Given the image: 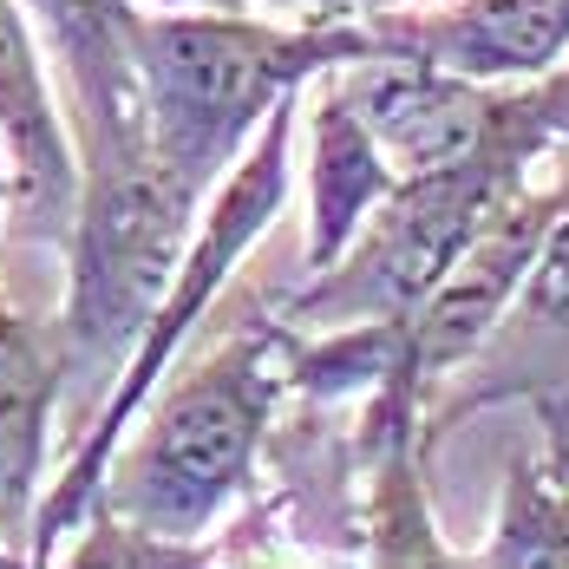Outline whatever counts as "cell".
<instances>
[{"label":"cell","mask_w":569,"mask_h":569,"mask_svg":"<svg viewBox=\"0 0 569 569\" xmlns=\"http://www.w3.org/2000/svg\"><path fill=\"white\" fill-rule=\"evenodd\" d=\"M563 190H569V177L523 183L511 203L485 223V236L458 256V269L426 295V308L412 321H399V360L367 399H387L399 412H419V393L432 380H446L452 367H465L478 347L498 335V321L537 282V262H543V242L557 229Z\"/></svg>","instance_id":"8992f818"},{"label":"cell","mask_w":569,"mask_h":569,"mask_svg":"<svg viewBox=\"0 0 569 569\" xmlns=\"http://www.w3.org/2000/svg\"><path fill=\"white\" fill-rule=\"evenodd\" d=\"M485 563H569V478H550L543 465H511Z\"/></svg>","instance_id":"4fadbf2b"},{"label":"cell","mask_w":569,"mask_h":569,"mask_svg":"<svg viewBox=\"0 0 569 569\" xmlns=\"http://www.w3.org/2000/svg\"><path fill=\"white\" fill-rule=\"evenodd\" d=\"M0 138L13 158V217L33 242L72 236L79 217V138L47 79V47L27 0H0Z\"/></svg>","instance_id":"30bf717a"},{"label":"cell","mask_w":569,"mask_h":569,"mask_svg":"<svg viewBox=\"0 0 569 569\" xmlns=\"http://www.w3.org/2000/svg\"><path fill=\"white\" fill-rule=\"evenodd\" d=\"M308 7H335V0H308ZM353 13H360V7H353Z\"/></svg>","instance_id":"ac0fdd59"},{"label":"cell","mask_w":569,"mask_h":569,"mask_svg":"<svg viewBox=\"0 0 569 569\" xmlns=\"http://www.w3.org/2000/svg\"><path fill=\"white\" fill-rule=\"evenodd\" d=\"M301 112H308V86L288 92L282 106L262 118V131L249 138V151H242V158L229 164V177L210 190V203H203V217H197V236H190V249H183V262H177L171 295L158 301V315H151L144 341L131 353V367L118 373V387L106 393V406L86 419V432L72 439L66 471L47 485L40 511H33L27 563H53L59 543L99 511V491H106V478H112V458H118V446H124V432L138 426V412L151 406L158 387H164V373H171L177 353L190 347V335L210 321V308H217V295L229 288V276L242 269V256L276 229V217H282V203H288V183H295V124H301Z\"/></svg>","instance_id":"3957f363"},{"label":"cell","mask_w":569,"mask_h":569,"mask_svg":"<svg viewBox=\"0 0 569 569\" xmlns=\"http://www.w3.org/2000/svg\"><path fill=\"white\" fill-rule=\"evenodd\" d=\"M335 79L353 99V112L373 124V138L387 144L399 177L458 164L537 112V79L485 86V79H465L426 53H406V47H373L367 59L335 66Z\"/></svg>","instance_id":"52a82bcc"},{"label":"cell","mask_w":569,"mask_h":569,"mask_svg":"<svg viewBox=\"0 0 569 569\" xmlns=\"http://www.w3.org/2000/svg\"><path fill=\"white\" fill-rule=\"evenodd\" d=\"M380 47L367 13L315 7L262 20L249 7H144L138 72L151 144L203 203L288 92Z\"/></svg>","instance_id":"7a4b0ae2"},{"label":"cell","mask_w":569,"mask_h":569,"mask_svg":"<svg viewBox=\"0 0 569 569\" xmlns=\"http://www.w3.org/2000/svg\"><path fill=\"white\" fill-rule=\"evenodd\" d=\"M7 210H13V158H7V138H0V242H7Z\"/></svg>","instance_id":"2e32d148"},{"label":"cell","mask_w":569,"mask_h":569,"mask_svg":"<svg viewBox=\"0 0 569 569\" xmlns=\"http://www.w3.org/2000/svg\"><path fill=\"white\" fill-rule=\"evenodd\" d=\"M295 360V321H242L210 347L171 393L151 406L144 432L118 446L112 478L99 491L92 523L138 537L131 557L151 563H197L203 537L249 491L256 458L269 439L276 399Z\"/></svg>","instance_id":"6da1fadb"},{"label":"cell","mask_w":569,"mask_h":569,"mask_svg":"<svg viewBox=\"0 0 569 569\" xmlns=\"http://www.w3.org/2000/svg\"><path fill=\"white\" fill-rule=\"evenodd\" d=\"M27 13H33L40 47L59 59V79H66L79 171L144 151L151 144L144 72H138L144 0H27Z\"/></svg>","instance_id":"ba28073f"},{"label":"cell","mask_w":569,"mask_h":569,"mask_svg":"<svg viewBox=\"0 0 569 569\" xmlns=\"http://www.w3.org/2000/svg\"><path fill=\"white\" fill-rule=\"evenodd\" d=\"M0 563H20V557H13V550H7V537H0Z\"/></svg>","instance_id":"e0dca14e"},{"label":"cell","mask_w":569,"mask_h":569,"mask_svg":"<svg viewBox=\"0 0 569 569\" xmlns=\"http://www.w3.org/2000/svg\"><path fill=\"white\" fill-rule=\"evenodd\" d=\"M66 406V347L59 321L0 301V537L27 563L33 511L47 498V439Z\"/></svg>","instance_id":"8fae6325"},{"label":"cell","mask_w":569,"mask_h":569,"mask_svg":"<svg viewBox=\"0 0 569 569\" xmlns=\"http://www.w3.org/2000/svg\"><path fill=\"white\" fill-rule=\"evenodd\" d=\"M537 99H543V118H550L557 144H569V59L550 72V79H537Z\"/></svg>","instance_id":"9a60e30c"},{"label":"cell","mask_w":569,"mask_h":569,"mask_svg":"<svg viewBox=\"0 0 569 569\" xmlns=\"http://www.w3.org/2000/svg\"><path fill=\"white\" fill-rule=\"evenodd\" d=\"M197 217L203 197L158 158V144L112 164H86L79 217L66 236V308H59L72 412H86L92 399L106 406L118 373L131 367L158 301L177 282Z\"/></svg>","instance_id":"277c9868"},{"label":"cell","mask_w":569,"mask_h":569,"mask_svg":"<svg viewBox=\"0 0 569 569\" xmlns=\"http://www.w3.org/2000/svg\"><path fill=\"white\" fill-rule=\"evenodd\" d=\"M380 47H406L485 86H530L569 59V0H393L360 7Z\"/></svg>","instance_id":"9c48e42d"},{"label":"cell","mask_w":569,"mask_h":569,"mask_svg":"<svg viewBox=\"0 0 569 569\" xmlns=\"http://www.w3.org/2000/svg\"><path fill=\"white\" fill-rule=\"evenodd\" d=\"M393 183L399 164L387 158V144L353 112L341 79L321 72L308 86V269L315 276L341 262L347 242L367 229Z\"/></svg>","instance_id":"7c38bea8"},{"label":"cell","mask_w":569,"mask_h":569,"mask_svg":"<svg viewBox=\"0 0 569 569\" xmlns=\"http://www.w3.org/2000/svg\"><path fill=\"white\" fill-rule=\"evenodd\" d=\"M557 151V131L537 112L491 138L485 151L439 164V171H406L387 190V203L367 217V229L347 242L335 269L288 301L282 315L295 328H353V321H412L426 295L458 269V256L485 236V223L530 183V164Z\"/></svg>","instance_id":"5b68a950"},{"label":"cell","mask_w":569,"mask_h":569,"mask_svg":"<svg viewBox=\"0 0 569 569\" xmlns=\"http://www.w3.org/2000/svg\"><path fill=\"white\" fill-rule=\"evenodd\" d=\"M523 308L550 328H569V190H563V210H557V229L543 242V262H537V282L523 295Z\"/></svg>","instance_id":"5bb4252c"}]
</instances>
